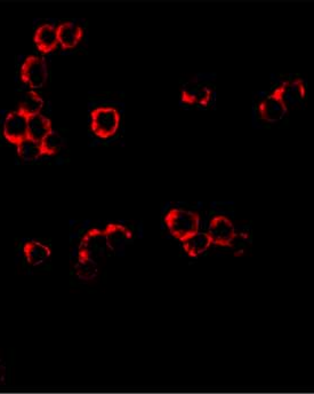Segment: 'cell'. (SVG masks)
<instances>
[{
  "label": "cell",
  "mask_w": 314,
  "mask_h": 394,
  "mask_svg": "<svg viewBox=\"0 0 314 394\" xmlns=\"http://www.w3.org/2000/svg\"><path fill=\"white\" fill-rule=\"evenodd\" d=\"M165 224L175 239L182 242L189 236L199 232L200 227V216L197 212L172 209L165 216Z\"/></svg>",
  "instance_id": "cell-1"
},
{
  "label": "cell",
  "mask_w": 314,
  "mask_h": 394,
  "mask_svg": "<svg viewBox=\"0 0 314 394\" xmlns=\"http://www.w3.org/2000/svg\"><path fill=\"white\" fill-rule=\"evenodd\" d=\"M121 114L114 107L103 106L90 114V129L96 137L108 140L117 133L121 126Z\"/></svg>",
  "instance_id": "cell-2"
},
{
  "label": "cell",
  "mask_w": 314,
  "mask_h": 394,
  "mask_svg": "<svg viewBox=\"0 0 314 394\" xmlns=\"http://www.w3.org/2000/svg\"><path fill=\"white\" fill-rule=\"evenodd\" d=\"M20 77L22 83L32 88V91L43 88L48 77L46 61L41 56H28L20 68Z\"/></svg>",
  "instance_id": "cell-3"
},
{
  "label": "cell",
  "mask_w": 314,
  "mask_h": 394,
  "mask_svg": "<svg viewBox=\"0 0 314 394\" xmlns=\"http://www.w3.org/2000/svg\"><path fill=\"white\" fill-rule=\"evenodd\" d=\"M272 92L277 94L278 98L282 101L285 107H286L287 112L289 109H295L297 107L302 106L305 96H306L304 81L301 78L282 81Z\"/></svg>",
  "instance_id": "cell-4"
},
{
  "label": "cell",
  "mask_w": 314,
  "mask_h": 394,
  "mask_svg": "<svg viewBox=\"0 0 314 394\" xmlns=\"http://www.w3.org/2000/svg\"><path fill=\"white\" fill-rule=\"evenodd\" d=\"M28 121L29 118L19 110L7 114L3 124L4 139L18 146L21 141L28 138Z\"/></svg>",
  "instance_id": "cell-5"
},
{
  "label": "cell",
  "mask_w": 314,
  "mask_h": 394,
  "mask_svg": "<svg viewBox=\"0 0 314 394\" xmlns=\"http://www.w3.org/2000/svg\"><path fill=\"white\" fill-rule=\"evenodd\" d=\"M207 235L212 244L230 247L235 239V228L232 221L225 216H215L210 221Z\"/></svg>",
  "instance_id": "cell-6"
},
{
  "label": "cell",
  "mask_w": 314,
  "mask_h": 394,
  "mask_svg": "<svg viewBox=\"0 0 314 394\" xmlns=\"http://www.w3.org/2000/svg\"><path fill=\"white\" fill-rule=\"evenodd\" d=\"M181 100L189 106H210L213 100V90L205 83L191 81L183 87Z\"/></svg>",
  "instance_id": "cell-7"
},
{
  "label": "cell",
  "mask_w": 314,
  "mask_h": 394,
  "mask_svg": "<svg viewBox=\"0 0 314 394\" xmlns=\"http://www.w3.org/2000/svg\"><path fill=\"white\" fill-rule=\"evenodd\" d=\"M107 249L108 247L103 230L92 228L83 234L78 254L88 256L95 261V258L104 254Z\"/></svg>",
  "instance_id": "cell-8"
},
{
  "label": "cell",
  "mask_w": 314,
  "mask_h": 394,
  "mask_svg": "<svg viewBox=\"0 0 314 394\" xmlns=\"http://www.w3.org/2000/svg\"><path fill=\"white\" fill-rule=\"evenodd\" d=\"M257 112L263 121L268 122V123H275L284 118L287 114V109L282 101L278 98L277 94L271 92L259 103Z\"/></svg>",
  "instance_id": "cell-9"
},
{
  "label": "cell",
  "mask_w": 314,
  "mask_h": 394,
  "mask_svg": "<svg viewBox=\"0 0 314 394\" xmlns=\"http://www.w3.org/2000/svg\"><path fill=\"white\" fill-rule=\"evenodd\" d=\"M103 233H104L105 241H107V247L112 252L123 249L134 237L132 230L128 227L121 224H109L105 227Z\"/></svg>",
  "instance_id": "cell-10"
},
{
  "label": "cell",
  "mask_w": 314,
  "mask_h": 394,
  "mask_svg": "<svg viewBox=\"0 0 314 394\" xmlns=\"http://www.w3.org/2000/svg\"><path fill=\"white\" fill-rule=\"evenodd\" d=\"M57 41L63 50H71L81 43L83 37V30L81 25L74 22H62L56 27Z\"/></svg>",
  "instance_id": "cell-11"
},
{
  "label": "cell",
  "mask_w": 314,
  "mask_h": 394,
  "mask_svg": "<svg viewBox=\"0 0 314 394\" xmlns=\"http://www.w3.org/2000/svg\"><path fill=\"white\" fill-rule=\"evenodd\" d=\"M34 44L37 45L38 50L41 51V53H50L59 45L56 27L50 25V23L41 25L34 32Z\"/></svg>",
  "instance_id": "cell-12"
},
{
  "label": "cell",
  "mask_w": 314,
  "mask_h": 394,
  "mask_svg": "<svg viewBox=\"0 0 314 394\" xmlns=\"http://www.w3.org/2000/svg\"><path fill=\"white\" fill-rule=\"evenodd\" d=\"M23 255L31 266H41L50 259L52 251L50 247L38 241H29L23 247Z\"/></svg>",
  "instance_id": "cell-13"
},
{
  "label": "cell",
  "mask_w": 314,
  "mask_h": 394,
  "mask_svg": "<svg viewBox=\"0 0 314 394\" xmlns=\"http://www.w3.org/2000/svg\"><path fill=\"white\" fill-rule=\"evenodd\" d=\"M52 122L43 114L32 116L28 121V138L41 143L47 134L52 132Z\"/></svg>",
  "instance_id": "cell-14"
},
{
  "label": "cell",
  "mask_w": 314,
  "mask_h": 394,
  "mask_svg": "<svg viewBox=\"0 0 314 394\" xmlns=\"http://www.w3.org/2000/svg\"><path fill=\"white\" fill-rule=\"evenodd\" d=\"M182 244L183 249L188 254L189 257L197 258L210 248L212 242H210L207 233L198 232V233L183 239Z\"/></svg>",
  "instance_id": "cell-15"
},
{
  "label": "cell",
  "mask_w": 314,
  "mask_h": 394,
  "mask_svg": "<svg viewBox=\"0 0 314 394\" xmlns=\"http://www.w3.org/2000/svg\"><path fill=\"white\" fill-rule=\"evenodd\" d=\"M43 108V99L41 94L37 93L36 91H29V92H25L16 110H19L23 115L30 118L32 116L41 114Z\"/></svg>",
  "instance_id": "cell-16"
},
{
  "label": "cell",
  "mask_w": 314,
  "mask_h": 394,
  "mask_svg": "<svg viewBox=\"0 0 314 394\" xmlns=\"http://www.w3.org/2000/svg\"><path fill=\"white\" fill-rule=\"evenodd\" d=\"M16 152L20 159L25 162H34L45 156L41 143L27 138L16 146Z\"/></svg>",
  "instance_id": "cell-17"
},
{
  "label": "cell",
  "mask_w": 314,
  "mask_h": 394,
  "mask_svg": "<svg viewBox=\"0 0 314 394\" xmlns=\"http://www.w3.org/2000/svg\"><path fill=\"white\" fill-rule=\"evenodd\" d=\"M76 272L79 277L83 280H92L99 272L97 263L88 256L78 254V261L76 265Z\"/></svg>",
  "instance_id": "cell-18"
},
{
  "label": "cell",
  "mask_w": 314,
  "mask_h": 394,
  "mask_svg": "<svg viewBox=\"0 0 314 394\" xmlns=\"http://www.w3.org/2000/svg\"><path fill=\"white\" fill-rule=\"evenodd\" d=\"M41 146H43L45 156L57 155L62 148V139L60 134L53 130L52 132L47 134L46 137L43 138Z\"/></svg>",
  "instance_id": "cell-19"
}]
</instances>
